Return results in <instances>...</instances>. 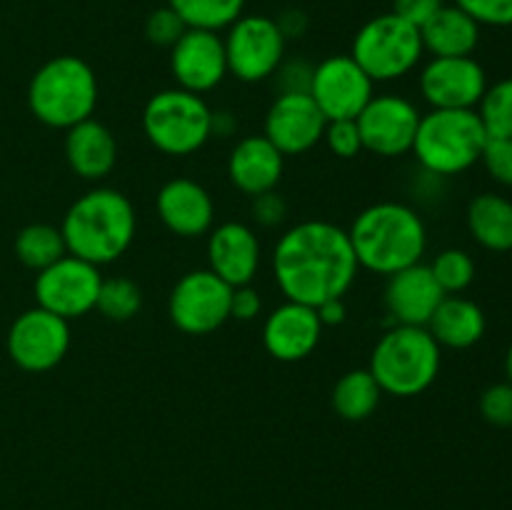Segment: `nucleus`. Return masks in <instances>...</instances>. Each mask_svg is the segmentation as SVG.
<instances>
[{
    "label": "nucleus",
    "mask_w": 512,
    "mask_h": 510,
    "mask_svg": "<svg viewBox=\"0 0 512 510\" xmlns=\"http://www.w3.org/2000/svg\"><path fill=\"white\" fill-rule=\"evenodd\" d=\"M358 270L348 230L325 220L293 225L280 235L273 250V273L280 293L310 308L343 298L353 288Z\"/></svg>",
    "instance_id": "f257e3e1"
},
{
    "label": "nucleus",
    "mask_w": 512,
    "mask_h": 510,
    "mask_svg": "<svg viewBox=\"0 0 512 510\" xmlns=\"http://www.w3.org/2000/svg\"><path fill=\"white\" fill-rule=\"evenodd\" d=\"M360 268L378 275L420 263L428 248L423 218L410 205L383 200L365 208L348 230Z\"/></svg>",
    "instance_id": "f03ea898"
},
{
    "label": "nucleus",
    "mask_w": 512,
    "mask_h": 510,
    "mask_svg": "<svg viewBox=\"0 0 512 510\" xmlns=\"http://www.w3.org/2000/svg\"><path fill=\"white\" fill-rule=\"evenodd\" d=\"M135 228L138 218L128 195L115 188H93L70 205L60 233L70 255L100 268L130 248Z\"/></svg>",
    "instance_id": "7ed1b4c3"
},
{
    "label": "nucleus",
    "mask_w": 512,
    "mask_h": 510,
    "mask_svg": "<svg viewBox=\"0 0 512 510\" xmlns=\"http://www.w3.org/2000/svg\"><path fill=\"white\" fill-rule=\"evenodd\" d=\"M98 78L78 55H58L35 70L28 85V108L40 123L70 130L93 118Z\"/></svg>",
    "instance_id": "20e7f679"
},
{
    "label": "nucleus",
    "mask_w": 512,
    "mask_h": 510,
    "mask_svg": "<svg viewBox=\"0 0 512 510\" xmlns=\"http://www.w3.org/2000/svg\"><path fill=\"white\" fill-rule=\"evenodd\" d=\"M438 340L423 325H395L375 343L368 370L380 390L395 398L425 393L440 373Z\"/></svg>",
    "instance_id": "39448f33"
},
{
    "label": "nucleus",
    "mask_w": 512,
    "mask_h": 510,
    "mask_svg": "<svg viewBox=\"0 0 512 510\" xmlns=\"http://www.w3.org/2000/svg\"><path fill=\"white\" fill-rule=\"evenodd\" d=\"M485 143L478 110H430L420 115L413 153L430 175L450 178L480 163Z\"/></svg>",
    "instance_id": "423d86ee"
},
{
    "label": "nucleus",
    "mask_w": 512,
    "mask_h": 510,
    "mask_svg": "<svg viewBox=\"0 0 512 510\" xmlns=\"http://www.w3.org/2000/svg\"><path fill=\"white\" fill-rule=\"evenodd\" d=\"M143 133L165 155H193L213 135V110L203 95L183 88L155 93L145 103Z\"/></svg>",
    "instance_id": "0eeeda50"
},
{
    "label": "nucleus",
    "mask_w": 512,
    "mask_h": 510,
    "mask_svg": "<svg viewBox=\"0 0 512 510\" xmlns=\"http://www.w3.org/2000/svg\"><path fill=\"white\" fill-rule=\"evenodd\" d=\"M425 48L420 30L395 13L368 20L355 33L350 58L373 83H393L418 68Z\"/></svg>",
    "instance_id": "6e6552de"
},
{
    "label": "nucleus",
    "mask_w": 512,
    "mask_h": 510,
    "mask_svg": "<svg viewBox=\"0 0 512 510\" xmlns=\"http://www.w3.org/2000/svg\"><path fill=\"white\" fill-rule=\"evenodd\" d=\"M228 73L243 83H260L273 78L285 60V35L275 18L268 15H240L223 38Z\"/></svg>",
    "instance_id": "1a4fd4ad"
},
{
    "label": "nucleus",
    "mask_w": 512,
    "mask_h": 510,
    "mask_svg": "<svg viewBox=\"0 0 512 510\" xmlns=\"http://www.w3.org/2000/svg\"><path fill=\"white\" fill-rule=\"evenodd\" d=\"M100 285H103V275L98 265L68 253L48 268L38 270L35 300H38V308L50 310L65 320H75L95 310Z\"/></svg>",
    "instance_id": "9d476101"
},
{
    "label": "nucleus",
    "mask_w": 512,
    "mask_h": 510,
    "mask_svg": "<svg viewBox=\"0 0 512 510\" xmlns=\"http://www.w3.org/2000/svg\"><path fill=\"white\" fill-rule=\"evenodd\" d=\"M230 295L233 288L210 268L190 270L170 293V320L188 335L213 333L230 318Z\"/></svg>",
    "instance_id": "9b49d317"
},
{
    "label": "nucleus",
    "mask_w": 512,
    "mask_h": 510,
    "mask_svg": "<svg viewBox=\"0 0 512 510\" xmlns=\"http://www.w3.org/2000/svg\"><path fill=\"white\" fill-rule=\"evenodd\" d=\"M70 320L45 308H30L15 318L8 333V355L28 373H45L63 363L70 348Z\"/></svg>",
    "instance_id": "f8f14e48"
},
{
    "label": "nucleus",
    "mask_w": 512,
    "mask_h": 510,
    "mask_svg": "<svg viewBox=\"0 0 512 510\" xmlns=\"http://www.w3.org/2000/svg\"><path fill=\"white\" fill-rule=\"evenodd\" d=\"M355 123L363 138V150H370L380 158H400L413 150L420 110L403 95L383 93L370 98Z\"/></svg>",
    "instance_id": "ddd939ff"
},
{
    "label": "nucleus",
    "mask_w": 512,
    "mask_h": 510,
    "mask_svg": "<svg viewBox=\"0 0 512 510\" xmlns=\"http://www.w3.org/2000/svg\"><path fill=\"white\" fill-rule=\"evenodd\" d=\"M373 85L350 55H330L313 68L310 98L328 120H355L375 95Z\"/></svg>",
    "instance_id": "4468645a"
},
{
    "label": "nucleus",
    "mask_w": 512,
    "mask_h": 510,
    "mask_svg": "<svg viewBox=\"0 0 512 510\" xmlns=\"http://www.w3.org/2000/svg\"><path fill=\"white\" fill-rule=\"evenodd\" d=\"M488 90L483 65L468 58H433L420 70V93L433 110H475Z\"/></svg>",
    "instance_id": "2eb2a0df"
},
{
    "label": "nucleus",
    "mask_w": 512,
    "mask_h": 510,
    "mask_svg": "<svg viewBox=\"0 0 512 510\" xmlns=\"http://www.w3.org/2000/svg\"><path fill=\"white\" fill-rule=\"evenodd\" d=\"M170 70L178 88L190 93H210L228 75L225 43L215 30L188 28L170 48Z\"/></svg>",
    "instance_id": "dca6fc26"
},
{
    "label": "nucleus",
    "mask_w": 512,
    "mask_h": 510,
    "mask_svg": "<svg viewBox=\"0 0 512 510\" xmlns=\"http://www.w3.org/2000/svg\"><path fill=\"white\" fill-rule=\"evenodd\" d=\"M328 118L310 93H283L265 115L263 135L283 155H303L323 140Z\"/></svg>",
    "instance_id": "f3484780"
},
{
    "label": "nucleus",
    "mask_w": 512,
    "mask_h": 510,
    "mask_svg": "<svg viewBox=\"0 0 512 510\" xmlns=\"http://www.w3.org/2000/svg\"><path fill=\"white\" fill-rule=\"evenodd\" d=\"M323 323L310 305L285 300L263 323V345L275 360L298 363L318 348Z\"/></svg>",
    "instance_id": "a211bd4d"
},
{
    "label": "nucleus",
    "mask_w": 512,
    "mask_h": 510,
    "mask_svg": "<svg viewBox=\"0 0 512 510\" xmlns=\"http://www.w3.org/2000/svg\"><path fill=\"white\" fill-rule=\"evenodd\" d=\"M160 220L180 238H198L210 233L215 220V203L208 190L190 178H175L160 188L155 200Z\"/></svg>",
    "instance_id": "6ab92c4d"
},
{
    "label": "nucleus",
    "mask_w": 512,
    "mask_h": 510,
    "mask_svg": "<svg viewBox=\"0 0 512 510\" xmlns=\"http://www.w3.org/2000/svg\"><path fill=\"white\" fill-rule=\"evenodd\" d=\"M445 298L443 288L430 273V265L415 263L388 278L385 308L398 325H428L435 308Z\"/></svg>",
    "instance_id": "aec40b11"
},
{
    "label": "nucleus",
    "mask_w": 512,
    "mask_h": 510,
    "mask_svg": "<svg viewBox=\"0 0 512 510\" xmlns=\"http://www.w3.org/2000/svg\"><path fill=\"white\" fill-rule=\"evenodd\" d=\"M208 265L230 288L253 283L260 268V243L245 223H223L208 238Z\"/></svg>",
    "instance_id": "412c9836"
},
{
    "label": "nucleus",
    "mask_w": 512,
    "mask_h": 510,
    "mask_svg": "<svg viewBox=\"0 0 512 510\" xmlns=\"http://www.w3.org/2000/svg\"><path fill=\"white\" fill-rule=\"evenodd\" d=\"M285 170V155L265 135H248L233 148L228 158L230 183L240 193L255 195L275 190Z\"/></svg>",
    "instance_id": "4be33fe9"
},
{
    "label": "nucleus",
    "mask_w": 512,
    "mask_h": 510,
    "mask_svg": "<svg viewBox=\"0 0 512 510\" xmlns=\"http://www.w3.org/2000/svg\"><path fill=\"white\" fill-rule=\"evenodd\" d=\"M65 133V160L75 175L98 183L113 173L118 163V143L108 125L88 118Z\"/></svg>",
    "instance_id": "5701e85b"
},
{
    "label": "nucleus",
    "mask_w": 512,
    "mask_h": 510,
    "mask_svg": "<svg viewBox=\"0 0 512 510\" xmlns=\"http://www.w3.org/2000/svg\"><path fill=\"white\" fill-rule=\"evenodd\" d=\"M425 328L438 340L440 348L465 350L483 340L488 320H485L483 308L473 300L463 295H445Z\"/></svg>",
    "instance_id": "b1692460"
},
{
    "label": "nucleus",
    "mask_w": 512,
    "mask_h": 510,
    "mask_svg": "<svg viewBox=\"0 0 512 510\" xmlns=\"http://www.w3.org/2000/svg\"><path fill=\"white\" fill-rule=\"evenodd\" d=\"M425 53L433 58H468L480 43V25L458 5H443L420 28Z\"/></svg>",
    "instance_id": "393cba45"
},
{
    "label": "nucleus",
    "mask_w": 512,
    "mask_h": 510,
    "mask_svg": "<svg viewBox=\"0 0 512 510\" xmlns=\"http://www.w3.org/2000/svg\"><path fill=\"white\" fill-rule=\"evenodd\" d=\"M468 228L475 243L493 253L512 250V200L498 193H480L468 205Z\"/></svg>",
    "instance_id": "a878e982"
},
{
    "label": "nucleus",
    "mask_w": 512,
    "mask_h": 510,
    "mask_svg": "<svg viewBox=\"0 0 512 510\" xmlns=\"http://www.w3.org/2000/svg\"><path fill=\"white\" fill-rule=\"evenodd\" d=\"M383 390L368 368L348 370L333 388V408L343 420L358 423L370 418L380 405Z\"/></svg>",
    "instance_id": "bb28decb"
},
{
    "label": "nucleus",
    "mask_w": 512,
    "mask_h": 510,
    "mask_svg": "<svg viewBox=\"0 0 512 510\" xmlns=\"http://www.w3.org/2000/svg\"><path fill=\"white\" fill-rule=\"evenodd\" d=\"M15 255L23 265L33 270H43L68 255L65 248V238L60 228L48 223H33L25 225L15 238Z\"/></svg>",
    "instance_id": "cd10ccee"
},
{
    "label": "nucleus",
    "mask_w": 512,
    "mask_h": 510,
    "mask_svg": "<svg viewBox=\"0 0 512 510\" xmlns=\"http://www.w3.org/2000/svg\"><path fill=\"white\" fill-rule=\"evenodd\" d=\"M165 5L183 18L188 28L223 30L243 15L245 0H168Z\"/></svg>",
    "instance_id": "c85d7f7f"
},
{
    "label": "nucleus",
    "mask_w": 512,
    "mask_h": 510,
    "mask_svg": "<svg viewBox=\"0 0 512 510\" xmlns=\"http://www.w3.org/2000/svg\"><path fill=\"white\" fill-rule=\"evenodd\" d=\"M143 305V295L140 288L130 278L115 275V278H103L98 293V305L95 308L105 315L108 320L115 323H125V320L135 318Z\"/></svg>",
    "instance_id": "c756f323"
},
{
    "label": "nucleus",
    "mask_w": 512,
    "mask_h": 510,
    "mask_svg": "<svg viewBox=\"0 0 512 510\" xmlns=\"http://www.w3.org/2000/svg\"><path fill=\"white\" fill-rule=\"evenodd\" d=\"M478 115L488 138H512V78L488 85Z\"/></svg>",
    "instance_id": "7c9ffc66"
},
{
    "label": "nucleus",
    "mask_w": 512,
    "mask_h": 510,
    "mask_svg": "<svg viewBox=\"0 0 512 510\" xmlns=\"http://www.w3.org/2000/svg\"><path fill=\"white\" fill-rule=\"evenodd\" d=\"M430 273L438 280L445 295H458L468 290L475 280V260L460 248L440 250L430 263Z\"/></svg>",
    "instance_id": "2f4dec72"
},
{
    "label": "nucleus",
    "mask_w": 512,
    "mask_h": 510,
    "mask_svg": "<svg viewBox=\"0 0 512 510\" xmlns=\"http://www.w3.org/2000/svg\"><path fill=\"white\" fill-rule=\"evenodd\" d=\"M185 30H188V25L183 23V18L170 5L155 8L145 20V38L153 45H160V48H173Z\"/></svg>",
    "instance_id": "473e14b6"
},
{
    "label": "nucleus",
    "mask_w": 512,
    "mask_h": 510,
    "mask_svg": "<svg viewBox=\"0 0 512 510\" xmlns=\"http://www.w3.org/2000/svg\"><path fill=\"white\" fill-rule=\"evenodd\" d=\"M323 140L330 153L343 160L355 158L363 150V138H360V130L355 120H328Z\"/></svg>",
    "instance_id": "72a5a7b5"
},
{
    "label": "nucleus",
    "mask_w": 512,
    "mask_h": 510,
    "mask_svg": "<svg viewBox=\"0 0 512 510\" xmlns=\"http://www.w3.org/2000/svg\"><path fill=\"white\" fill-rule=\"evenodd\" d=\"M460 10L470 15L483 28H510L512 25V0H455Z\"/></svg>",
    "instance_id": "f704fd0d"
},
{
    "label": "nucleus",
    "mask_w": 512,
    "mask_h": 510,
    "mask_svg": "<svg viewBox=\"0 0 512 510\" xmlns=\"http://www.w3.org/2000/svg\"><path fill=\"white\" fill-rule=\"evenodd\" d=\"M480 415L490 425L510 428L512 425V383H495L480 395Z\"/></svg>",
    "instance_id": "c9c22d12"
},
{
    "label": "nucleus",
    "mask_w": 512,
    "mask_h": 510,
    "mask_svg": "<svg viewBox=\"0 0 512 510\" xmlns=\"http://www.w3.org/2000/svg\"><path fill=\"white\" fill-rule=\"evenodd\" d=\"M480 160L495 183L512 188V138H488Z\"/></svg>",
    "instance_id": "e433bc0d"
},
{
    "label": "nucleus",
    "mask_w": 512,
    "mask_h": 510,
    "mask_svg": "<svg viewBox=\"0 0 512 510\" xmlns=\"http://www.w3.org/2000/svg\"><path fill=\"white\" fill-rule=\"evenodd\" d=\"M315 65L305 63V60H283L280 68L275 70V85H278V95L283 93H310V80H313Z\"/></svg>",
    "instance_id": "4c0bfd02"
},
{
    "label": "nucleus",
    "mask_w": 512,
    "mask_h": 510,
    "mask_svg": "<svg viewBox=\"0 0 512 510\" xmlns=\"http://www.w3.org/2000/svg\"><path fill=\"white\" fill-rule=\"evenodd\" d=\"M285 213H288V205H285L283 195H278L275 190H268V193H260L253 198V218L263 228H275V225L283 223Z\"/></svg>",
    "instance_id": "58836bf2"
},
{
    "label": "nucleus",
    "mask_w": 512,
    "mask_h": 510,
    "mask_svg": "<svg viewBox=\"0 0 512 510\" xmlns=\"http://www.w3.org/2000/svg\"><path fill=\"white\" fill-rule=\"evenodd\" d=\"M443 5V0H395L393 13L420 30Z\"/></svg>",
    "instance_id": "ea45409f"
},
{
    "label": "nucleus",
    "mask_w": 512,
    "mask_h": 510,
    "mask_svg": "<svg viewBox=\"0 0 512 510\" xmlns=\"http://www.w3.org/2000/svg\"><path fill=\"white\" fill-rule=\"evenodd\" d=\"M263 310V300H260V293L250 285H240V288H233V295H230V318L235 320H253L255 315H260Z\"/></svg>",
    "instance_id": "a19ab883"
},
{
    "label": "nucleus",
    "mask_w": 512,
    "mask_h": 510,
    "mask_svg": "<svg viewBox=\"0 0 512 510\" xmlns=\"http://www.w3.org/2000/svg\"><path fill=\"white\" fill-rule=\"evenodd\" d=\"M315 310H318V318L320 323H323V328L325 325H340L345 320V315H348L343 298L325 300V303H320Z\"/></svg>",
    "instance_id": "79ce46f5"
},
{
    "label": "nucleus",
    "mask_w": 512,
    "mask_h": 510,
    "mask_svg": "<svg viewBox=\"0 0 512 510\" xmlns=\"http://www.w3.org/2000/svg\"><path fill=\"white\" fill-rule=\"evenodd\" d=\"M275 23H278V28L283 30L285 40L288 38H300L305 30V15L300 13V10H288V13H283L280 18H275Z\"/></svg>",
    "instance_id": "37998d69"
},
{
    "label": "nucleus",
    "mask_w": 512,
    "mask_h": 510,
    "mask_svg": "<svg viewBox=\"0 0 512 510\" xmlns=\"http://www.w3.org/2000/svg\"><path fill=\"white\" fill-rule=\"evenodd\" d=\"M233 130H235L233 113H228V110H215L213 113V135L225 138V135H230Z\"/></svg>",
    "instance_id": "c03bdc74"
},
{
    "label": "nucleus",
    "mask_w": 512,
    "mask_h": 510,
    "mask_svg": "<svg viewBox=\"0 0 512 510\" xmlns=\"http://www.w3.org/2000/svg\"><path fill=\"white\" fill-rule=\"evenodd\" d=\"M505 375H508V383H512V343L505 353Z\"/></svg>",
    "instance_id": "a18cd8bd"
}]
</instances>
